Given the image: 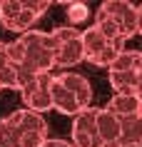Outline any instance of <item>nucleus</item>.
Instances as JSON below:
<instances>
[{
  "mask_svg": "<svg viewBox=\"0 0 142 147\" xmlns=\"http://www.w3.org/2000/svg\"><path fill=\"white\" fill-rule=\"evenodd\" d=\"M0 147H20V142H17V132H15V127L10 125L8 117L0 120Z\"/></svg>",
  "mask_w": 142,
  "mask_h": 147,
  "instance_id": "16",
  "label": "nucleus"
},
{
  "mask_svg": "<svg viewBox=\"0 0 142 147\" xmlns=\"http://www.w3.org/2000/svg\"><path fill=\"white\" fill-rule=\"evenodd\" d=\"M50 95H52V110L63 112V115H70V117H75V115H80V112H82V105L77 102V97L67 90V85H65L57 75H52V82H50Z\"/></svg>",
  "mask_w": 142,
  "mask_h": 147,
  "instance_id": "9",
  "label": "nucleus"
},
{
  "mask_svg": "<svg viewBox=\"0 0 142 147\" xmlns=\"http://www.w3.org/2000/svg\"><path fill=\"white\" fill-rule=\"evenodd\" d=\"M110 75V85L115 95H135V82H137V72H117V70H107Z\"/></svg>",
  "mask_w": 142,
  "mask_h": 147,
  "instance_id": "14",
  "label": "nucleus"
},
{
  "mask_svg": "<svg viewBox=\"0 0 142 147\" xmlns=\"http://www.w3.org/2000/svg\"><path fill=\"white\" fill-rule=\"evenodd\" d=\"M72 145L75 147H105L97 132V107H87L72 117Z\"/></svg>",
  "mask_w": 142,
  "mask_h": 147,
  "instance_id": "8",
  "label": "nucleus"
},
{
  "mask_svg": "<svg viewBox=\"0 0 142 147\" xmlns=\"http://www.w3.org/2000/svg\"><path fill=\"white\" fill-rule=\"evenodd\" d=\"M122 145H142V115L122 120Z\"/></svg>",
  "mask_w": 142,
  "mask_h": 147,
  "instance_id": "15",
  "label": "nucleus"
},
{
  "mask_svg": "<svg viewBox=\"0 0 142 147\" xmlns=\"http://www.w3.org/2000/svg\"><path fill=\"white\" fill-rule=\"evenodd\" d=\"M10 62L23 67L30 75L52 72L55 67V50H52V35L42 30H30L17 40L8 42Z\"/></svg>",
  "mask_w": 142,
  "mask_h": 147,
  "instance_id": "1",
  "label": "nucleus"
},
{
  "mask_svg": "<svg viewBox=\"0 0 142 147\" xmlns=\"http://www.w3.org/2000/svg\"><path fill=\"white\" fill-rule=\"evenodd\" d=\"M50 82H52V72H42V75H35V78L20 90L25 110H32V112H38V115H42L45 110H52Z\"/></svg>",
  "mask_w": 142,
  "mask_h": 147,
  "instance_id": "7",
  "label": "nucleus"
},
{
  "mask_svg": "<svg viewBox=\"0 0 142 147\" xmlns=\"http://www.w3.org/2000/svg\"><path fill=\"white\" fill-rule=\"evenodd\" d=\"M10 125L17 132V142L20 147H42L47 142V122L45 117L32 112V110H15L13 115H8Z\"/></svg>",
  "mask_w": 142,
  "mask_h": 147,
  "instance_id": "5",
  "label": "nucleus"
},
{
  "mask_svg": "<svg viewBox=\"0 0 142 147\" xmlns=\"http://www.w3.org/2000/svg\"><path fill=\"white\" fill-rule=\"evenodd\" d=\"M82 45H85V60L95 67H107L115 60H117V55L125 50V45H117V42H112L107 35H105L100 28H85L82 30Z\"/></svg>",
  "mask_w": 142,
  "mask_h": 147,
  "instance_id": "3",
  "label": "nucleus"
},
{
  "mask_svg": "<svg viewBox=\"0 0 142 147\" xmlns=\"http://www.w3.org/2000/svg\"><path fill=\"white\" fill-rule=\"evenodd\" d=\"M110 70L117 72H142V50H122L117 60L110 65Z\"/></svg>",
  "mask_w": 142,
  "mask_h": 147,
  "instance_id": "13",
  "label": "nucleus"
},
{
  "mask_svg": "<svg viewBox=\"0 0 142 147\" xmlns=\"http://www.w3.org/2000/svg\"><path fill=\"white\" fill-rule=\"evenodd\" d=\"M135 95L142 97V72H137V82H135Z\"/></svg>",
  "mask_w": 142,
  "mask_h": 147,
  "instance_id": "20",
  "label": "nucleus"
},
{
  "mask_svg": "<svg viewBox=\"0 0 142 147\" xmlns=\"http://www.w3.org/2000/svg\"><path fill=\"white\" fill-rule=\"evenodd\" d=\"M42 147H75L72 142H67V140H47Z\"/></svg>",
  "mask_w": 142,
  "mask_h": 147,
  "instance_id": "19",
  "label": "nucleus"
},
{
  "mask_svg": "<svg viewBox=\"0 0 142 147\" xmlns=\"http://www.w3.org/2000/svg\"><path fill=\"white\" fill-rule=\"evenodd\" d=\"M137 10H140V35H142V3L137 5Z\"/></svg>",
  "mask_w": 142,
  "mask_h": 147,
  "instance_id": "21",
  "label": "nucleus"
},
{
  "mask_svg": "<svg viewBox=\"0 0 142 147\" xmlns=\"http://www.w3.org/2000/svg\"><path fill=\"white\" fill-rule=\"evenodd\" d=\"M105 110H110L120 120H132V117L142 115V97H137V95H112V100L105 105Z\"/></svg>",
  "mask_w": 142,
  "mask_h": 147,
  "instance_id": "12",
  "label": "nucleus"
},
{
  "mask_svg": "<svg viewBox=\"0 0 142 147\" xmlns=\"http://www.w3.org/2000/svg\"><path fill=\"white\" fill-rule=\"evenodd\" d=\"M100 10L117 25V30L122 32L125 40H130L132 35L140 32V10H137V5L127 3V0H105L100 5Z\"/></svg>",
  "mask_w": 142,
  "mask_h": 147,
  "instance_id": "6",
  "label": "nucleus"
},
{
  "mask_svg": "<svg viewBox=\"0 0 142 147\" xmlns=\"http://www.w3.org/2000/svg\"><path fill=\"white\" fill-rule=\"evenodd\" d=\"M120 147H140V145H120Z\"/></svg>",
  "mask_w": 142,
  "mask_h": 147,
  "instance_id": "22",
  "label": "nucleus"
},
{
  "mask_svg": "<svg viewBox=\"0 0 142 147\" xmlns=\"http://www.w3.org/2000/svg\"><path fill=\"white\" fill-rule=\"evenodd\" d=\"M52 35V50H55V67H75L85 60V45L82 32L77 28H55Z\"/></svg>",
  "mask_w": 142,
  "mask_h": 147,
  "instance_id": "4",
  "label": "nucleus"
},
{
  "mask_svg": "<svg viewBox=\"0 0 142 147\" xmlns=\"http://www.w3.org/2000/svg\"><path fill=\"white\" fill-rule=\"evenodd\" d=\"M10 65V55H8V42H0V72Z\"/></svg>",
  "mask_w": 142,
  "mask_h": 147,
  "instance_id": "18",
  "label": "nucleus"
},
{
  "mask_svg": "<svg viewBox=\"0 0 142 147\" xmlns=\"http://www.w3.org/2000/svg\"><path fill=\"white\" fill-rule=\"evenodd\" d=\"M97 132H100V140L105 142V147L122 145V120L105 107H97Z\"/></svg>",
  "mask_w": 142,
  "mask_h": 147,
  "instance_id": "10",
  "label": "nucleus"
},
{
  "mask_svg": "<svg viewBox=\"0 0 142 147\" xmlns=\"http://www.w3.org/2000/svg\"><path fill=\"white\" fill-rule=\"evenodd\" d=\"M67 18L72 25H82L90 18V8L85 3H67Z\"/></svg>",
  "mask_w": 142,
  "mask_h": 147,
  "instance_id": "17",
  "label": "nucleus"
},
{
  "mask_svg": "<svg viewBox=\"0 0 142 147\" xmlns=\"http://www.w3.org/2000/svg\"><path fill=\"white\" fill-rule=\"evenodd\" d=\"M47 0H3L0 3V23L5 30L25 32L35 30V23L47 13Z\"/></svg>",
  "mask_w": 142,
  "mask_h": 147,
  "instance_id": "2",
  "label": "nucleus"
},
{
  "mask_svg": "<svg viewBox=\"0 0 142 147\" xmlns=\"http://www.w3.org/2000/svg\"><path fill=\"white\" fill-rule=\"evenodd\" d=\"M57 78L63 80L65 85H67V90H70V92L77 97V102L82 105V110H87L90 105H92V85H90V80H87L85 75L65 70V72H60Z\"/></svg>",
  "mask_w": 142,
  "mask_h": 147,
  "instance_id": "11",
  "label": "nucleus"
}]
</instances>
